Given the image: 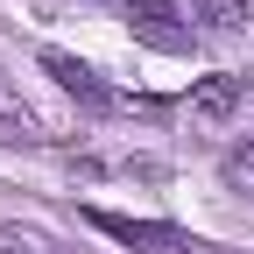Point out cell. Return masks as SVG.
<instances>
[{"label": "cell", "instance_id": "obj_1", "mask_svg": "<svg viewBox=\"0 0 254 254\" xmlns=\"http://www.w3.org/2000/svg\"><path fill=\"white\" fill-rule=\"evenodd\" d=\"M43 71L64 85V92H71V99H85L92 113H106V106H120L113 99V85L99 78V71H92V64H78V57H64V50H43Z\"/></svg>", "mask_w": 254, "mask_h": 254}, {"label": "cell", "instance_id": "obj_2", "mask_svg": "<svg viewBox=\"0 0 254 254\" xmlns=\"http://www.w3.org/2000/svg\"><path fill=\"white\" fill-rule=\"evenodd\" d=\"M240 99H247V78H240V71H212V78L190 85V113H198L205 127H226V120L240 113Z\"/></svg>", "mask_w": 254, "mask_h": 254}, {"label": "cell", "instance_id": "obj_3", "mask_svg": "<svg viewBox=\"0 0 254 254\" xmlns=\"http://www.w3.org/2000/svg\"><path fill=\"white\" fill-rule=\"evenodd\" d=\"M184 7L177 0H127V21H134V36L155 43V50H190V28H170Z\"/></svg>", "mask_w": 254, "mask_h": 254}, {"label": "cell", "instance_id": "obj_4", "mask_svg": "<svg viewBox=\"0 0 254 254\" xmlns=\"http://www.w3.org/2000/svg\"><path fill=\"white\" fill-rule=\"evenodd\" d=\"M92 226H99V233H113V240H127V247H184L170 226H148V219H120V212H92Z\"/></svg>", "mask_w": 254, "mask_h": 254}, {"label": "cell", "instance_id": "obj_5", "mask_svg": "<svg viewBox=\"0 0 254 254\" xmlns=\"http://www.w3.org/2000/svg\"><path fill=\"white\" fill-rule=\"evenodd\" d=\"M177 7H184V21L212 28V36H233V28L247 21V0H177Z\"/></svg>", "mask_w": 254, "mask_h": 254}, {"label": "cell", "instance_id": "obj_6", "mask_svg": "<svg viewBox=\"0 0 254 254\" xmlns=\"http://www.w3.org/2000/svg\"><path fill=\"white\" fill-rule=\"evenodd\" d=\"M0 141H43V127H36V113L21 106V92L0 78Z\"/></svg>", "mask_w": 254, "mask_h": 254}, {"label": "cell", "instance_id": "obj_7", "mask_svg": "<svg viewBox=\"0 0 254 254\" xmlns=\"http://www.w3.org/2000/svg\"><path fill=\"white\" fill-rule=\"evenodd\" d=\"M226 184H233V190H254V141L226 155Z\"/></svg>", "mask_w": 254, "mask_h": 254}, {"label": "cell", "instance_id": "obj_8", "mask_svg": "<svg viewBox=\"0 0 254 254\" xmlns=\"http://www.w3.org/2000/svg\"><path fill=\"white\" fill-rule=\"evenodd\" d=\"M0 254H50V247L28 240V233H0Z\"/></svg>", "mask_w": 254, "mask_h": 254}, {"label": "cell", "instance_id": "obj_9", "mask_svg": "<svg viewBox=\"0 0 254 254\" xmlns=\"http://www.w3.org/2000/svg\"><path fill=\"white\" fill-rule=\"evenodd\" d=\"M120 7H127V0H120Z\"/></svg>", "mask_w": 254, "mask_h": 254}]
</instances>
